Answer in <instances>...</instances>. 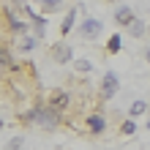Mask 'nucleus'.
<instances>
[{
	"label": "nucleus",
	"instance_id": "14",
	"mask_svg": "<svg viewBox=\"0 0 150 150\" xmlns=\"http://www.w3.org/2000/svg\"><path fill=\"white\" fill-rule=\"evenodd\" d=\"M33 47H36V38H22V44H19L22 52H28V49H33Z\"/></svg>",
	"mask_w": 150,
	"mask_h": 150
},
{
	"label": "nucleus",
	"instance_id": "16",
	"mask_svg": "<svg viewBox=\"0 0 150 150\" xmlns=\"http://www.w3.org/2000/svg\"><path fill=\"white\" fill-rule=\"evenodd\" d=\"M74 68H76V71H90V63H87V60H76Z\"/></svg>",
	"mask_w": 150,
	"mask_h": 150
},
{
	"label": "nucleus",
	"instance_id": "19",
	"mask_svg": "<svg viewBox=\"0 0 150 150\" xmlns=\"http://www.w3.org/2000/svg\"><path fill=\"white\" fill-rule=\"evenodd\" d=\"M147 128H150V123H147Z\"/></svg>",
	"mask_w": 150,
	"mask_h": 150
},
{
	"label": "nucleus",
	"instance_id": "3",
	"mask_svg": "<svg viewBox=\"0 0 150 150\" xmlns=\"http://www.w3.org/2000/svg\"><path fill=\"white\" fill-rule=\"evenodd\" d=\"M71 55H74V49L68 47V44H63V41L52 47V60H55V63H68Z\"/></svg>",
	"mask_w": 150,
	"mask_h": 150
},
{
	"label": "nucleus",
	"instance_id": "17",
	"mask_svg": "<svg viewBox=\"0 0 150 150\" xmlns=\"http://www.w3.org/2000/svg\"><path fill=\"white\" fill-rule=\"evenodd\" d=\"M134 131H137V123H123V134H134Z\"/></svg>",
	"mask_w": 150,
	"mask_h": 150
},
{
	"label": "nucleus",
	"instance_id": "15",
	"mask_svg": "<svg viewBox=\"0 0 150 150\" xmlns=\"http://www.w3.org/2000/svg\"><path fill=\"white\" fill-rule=\"evenodd\" d=\"M44 3V8H47V11H55V8H60V0H41Z\"/></svg>",
	"mask_w": 150,
	"mask_h": 150
},
{
	"label": "nucleus",
	"instance_id": "9",
	"mask_svg": "<svg viewBox=\"0 0 150 150\" xmlns=\"http://www.w3.org/2000/svg\"><path fill=\"white\" fill-rule=\"evenodd\" d=\"M128 112H131V117H139V115H145V112H147V101H134Z\"/></svg>",
	"mask_w": 150,
	"mask_h": 150
},
{
	"label": "nucleus",
	"instance_id": "6",
	"mask_svg": "<svg viewBox=\"0 0 150 150\" xmlns=\"http://www.w3.org/2000/svg\"><path fill=\"white\" fill-rule=\"evenodd\" d=\"M87 128H90L93 134H101V131L107 128V120H104V115H90V117H87Z\"/></svg>",
	"mask_w": 150,
	"mask_h": 150
},
{
	"label": "nucleus",
	"instance_id": "18",
	"mask_svg": "<svg viewBox=\"0 0 150 150\" xmlns=\"http://www.w3.org/2000/svg\"><path fill=\"white\" fill-rule=\"evenodd\" d=\"M0 128H3V123H0Z\"/></svg>",
	"mask_w": 150,
	"mask_h": 150
},
{
	"label": "nucleus",
	"instance_id": "2",
	"mask_svg": "<svg viewBox=\"0 0 150 150\" xmlns=\"http://www.w3.org/2000/svg\"><path fill=\"white\" fill-rule=\"evenodd\" d=\"M117 87H120V79H117V74L107 71V74H104V82H101V98H104V101L115 98V93H117Z\"/></svg>",
	"mask_w": 150,
	"mask_h": 150
},
{
	"label": "nucleus",
	"instance_id": "8",
	"mask_svg": "<svg viewBox=\"0 0 150 150\" xmlns=\"http://www.w3.org/2000/svg\"><path fill=\"white\" fill-rule=\"evenodd\" d=\"M120 47H123V41H120V36H117V33H115V36L107 41V52H109V55H117V52H120Z\"/></svg>",
	"mask_w": 150,
	"mask_h": 150
},
{
	"label": "nucleus",
	"instance_id": "13",
	"mask_svg": "<svg viewBox=\"0 0 150 150\" xmlns=\"http://www.w3.org/2000/svg\"><path fill=\"white\" fill-rule=\"evenodd\" d=\"M131 36H137V38H139V36H145V25L134 19V25H131Z\"/></svg>",
	"mask_w": 150,
	"mask_h": 150
},
{
	"label": "nucleus",
	"instance_id": "1",
	"mask_svg": "<svg viewBox=\"0 0 150 150\" xmlns=\"http://www.w3.org/2000/svg\"><path fill=\"white\" fill-rule=\"evenodd\" d=\"M25 123H33V126L49 131V128H55L60 123V115H57V109H52L49 104H47V107H33L28 115H25Z\"/></svg>",
	"mask_w": 150,
	"mask_h": 150
},
{
	"label": "nucleus",
	"instance_id": "11",
	"mask_svg": "<svg viewBox=\"0 0 150 150\" xmlns=\"http://www.w3.org/2000/svg\"><path fill=\"white\" fill-rule=\"evenodd\" d=\"M8 66H14V57L8 55V49L0 47V68H8Z\"/></svg>",
	"mask_w": 150,
	"mask_h": 150
},
{
	"label": "nucleus",
	"instance_id": "10",
	"mask_svg": "<svg viewBox=\"0 0 150 150\" xmlns=\"http://www.w3.org/2000/svg\"><path fill=\"white\" fill-rule=\"evenodd\" d=\"M71 25H74V11H68L66 19H63V25H60V33H63V36H68V33H71Z\"/></svg>",
	"mask_w": 150,
	"mask_h": 150
},
{
	"label": "nucleus",
	"instance_id": "7",
	"mask_svg": "<svg viewBox=\"0 0 150 150\" xmlns=\"http://www.w3.org/2000/svg\"><path fill=\"white\" fill-rule=\"evenodd\" d=\"M134 19H137V16H134V11H131V8H120V11L115 14V22H117V25H126V28H131V25H134Z\"/></svg>",
	"mask_w": 150,
	"mask_h": 150
},
{
	"label": "nucleus",
	"instance_id": "12",
	"mask_svg": "<svg viewBox=\"0 0 150 150\" xmlns=\"http://www.w3.org/2000/svg\"><path fill=\"white\" fill-rule=\"evenodd\" d=\"M8 22H11V28H14L16 33H25V30H28V28H25V25H22L19 19H16V16H14L11 11H8Z\"/></svg>",
	"mask_w": 150,
	"mask_h": 150
},
{
	"label": "nucleus",
	"instance_id": "4",
	"mask_svg": "<svg viewBox=\"0 0 150 150\" xmlns=\"http://www.w3.org/2000/svg\"><path fill=\"white\" fill-rule=\"evenodd\" d=\"M68 98H71V96H68L66 90H52V93H49V107L60 112V109L68 107Z\"/></svg>",
	"mask_w": 150,
	"mask_h": 150
},
{
	"label": "nucleus",
	"instance_id": "5",
	"mask_svg": "<svg viewBox=\"0 0 150 150\" xmlns=\"http://www.w3.org/2000/svg\"><path fill=\"white\" fill-rule=\"evenodd\" d=\"M104 30V25L98 19H85L82 22V36L85 38H98V33Z\"/></svg>",
	"mask_w": 150,
	"mask_h": 150
}]
</instances>
